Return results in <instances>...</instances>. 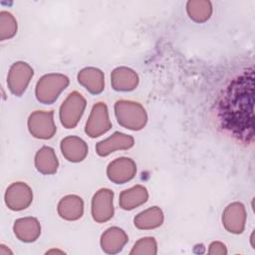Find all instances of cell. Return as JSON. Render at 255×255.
Instances as JSON below:
<instances>
[{"label":"cell","instance_id":"1","mask_svg":"<svg viewBox=\"0 0 255 255\" xmlns=\"http://www.w3.org/2000/svg\"><path fill=\"white\" fill-rule=\"evenodd\" d=\"M254 70L249 68L228 85L218 104L221 128L242 143L254 140Z\"/></svg>","mask_w":255,"mask_h":255},{"label":"cell","instance_id":"2","mask_svg":"<svg viewBox=\"0 0 255 255\" xmlns=\"http://www.w3.org/2000/svg\"><path fill=\"white\" fill-rule=\"evenodd\" d=\"M115 114L118 123L131 130L141 129L147 122V116L142 106L131 101H118L115 105Z\"/></svg>","mask_w":255,"mask_h":255},{"label":"cell","instance_id":"3","mask_svg":"<svg viewBox=\"0 0 255 255\" xmlns=\"http://www.w3.org/2000/svg\"><path fill=\"white\" fill-rule=\"evenodd\" d=\"M68 85V77L62 74L45 75L36 85V98L43 104H52Z\"/></svg>","mask_w":255,"mask_h":255},{"label":"cell","instance_id":"4","mask_svg":"<svg viewBox=\"0 0 255 255\" xmlns=\"http://www.w3.org/2000/svg\"><path fill=\"white\" fill-rule=\"evenodd\" d=\"M86 108L85 98L78 92L69 94L60 107V121L66 128H74Z\"/></svg>","mask_w":255,"mask_h":255},{"label":"cell","instance_id":"5","mask_svg":"<svg viewBox=\"0 0 255 255\" xmlns=\"http://www.w3.org/2000/svg\"><path fill=\"white\" fill-rule=\"evenodd\" d=\"M28 128L31 134L37 138L53 137L57 130L53 111H35L28 119Z\"/></svg>","mask_w":255,"mask_h":255},{"label":"cell","instance_id":"6","mask_svg":"<svg viewBox=\"0 0 255 255\" xmlns=\"http://www.w3.org/2000/svg\"><path fill=\"white\" fill-rule=\"evenodd\" d=\"M112 128L108 108L105 103H97L87 121L85 131L91 137H98L106 133Z\"/></svg>","mask_w":255,"mask_h":255},{"label":"cell","instance_id":"7","mask_svg":"<svg viewBox=\"0 0 255 255\" xmlns=\"http://www.w3.org/2000/svg\"><path fill=\"white\" fill-rule=\"evenodd\" d=\"M33 69L25 62L14 63L9 71L7 84L9 90L16 96H21L33 77Z\"/></svg>","mask_w":255,"mask_h":255},{"label":"cell","instance_id":"8","mask_svg":"<svg viewBox=\"0 0 255 255\" xmlns=\"http://www.w3.org/2000/svg\"><path fill=\"white\" fill-rule=\"evenodd\" d=\"M114 193L111 189H100L92 199V215L95 221L102 223L110 220L114 215Z\"/></svg>","mask_w":255,"mask_h":255},{"label":"cell","instance_id":"9","mask_svg":"<svg viewBox=\"0 0 255 255\" xmlns=\"http://www.w3.org/2000/svg\"><path fill=\"white\" fill-rule=\"evenodd\" d=\"M33 200L31 188L24 182H14L6 190L5 202L12 210L27 208Z\"/></svg>","mask_w":255,"mask_h":255},{"label":"cell","instance_id":"10","mask_svg":"<svg viewBox=\"0 0 255 255\" xmlns=\"http://www.w3.org/2000/svg\"><path fill=\"white\" fill-rule=\"evenodd\" d=\"M136 173L134 161L128 157H120L108 165L107 174L111 181L117 184H123L133 178Z\"/></svg>","mask_w":255,"mask_h":255},{"label":"cell","instance_id":"11","mask_svg":"<svg viewBox=\"0 0 255 255\" xmlns=\"http://www.w3.org/2000/svg\"><path fill=\"white\" fill-rule=\"evenodd\" d=\"M222 222L224 227L231 233H242L245 228L246 212L244 205L240 202H233L229 204L222 215Z\"/></svg>","mask_w":255,"mask_h":255},{"label":"cell","instance_id":"12","mask_svg":"<svg viewBox=\"0 0 255 255\" xmlns=\"http://www.w3.org/2000/svg\"><path fill=\"white\" fill-rule=\"evenodd\" d=\"M133 145V137L123 132L116 131L110 137L98 142L96 151L100 156H107L118 149H128Z\"/></svg>","mask_w":255,"mask_h":255},{"label":"cell","instance_id":"13","mask_svg":"<svg viewBox=\"0 0 255 255\" xmlns=\"http://www.w3.org/2000/svg\"><path fill=\"white\" fill-rule=\"evenodd\" d=\"M61 150L67 160L72 162H79L85 159L88 154V145L80 137L70 135L62 139Z\"/></svg>","mask_w":255,"mask_h":255},{"label":"cell","instance_id":"14","mask_svg":"<svg viewBox=\"0 0 255 255\" xmlns=\"http://www.w3.org/2000/svg\"><path fill=\"white\" fill-rule=\"evenodd\" d=\"M111 83L116 91H132L138 84L137 74L126 67L117 68L111 75Z\"/></svg>","mask_w":255,"mask_h":255},{"label":"cell","instance_id":"15","mask_svg":"<svg viewBox=\"0 0 255 255\" xmlns=\"http://www.w3.org/2000/svg\"><path fill=\"white\" fill-rule=\"evenodd\" d=\"M78 82L92 94L101 93L105 87V77L103 72L93 67L81 70L78 74Z\"/></svg>","mask_w":255,"mask_h":255},{"label":"cell","instance_id":"16","mask_svg":"<svg viewBox=\"0 0 255 255\" xmlns=\"http://www.w3.org/2000/svg\"><path fill=\"white\" fill-rule=\"evenodd\" d=\"M128 240V237L123 229L119 227H111L103 233L101 237V246L107 253H117L123 249Z\"/></svg>","mask_w":255,"mask_h":255},{"label":"cell","instance_id":"17","mask_svg":"<svg viewBox=\"0 0 255 255\" xmlns=\"http://www.w3.org/2000/svg\"><path fill=\"white\" fill-rule=\"evenodd\" d=\"M14 232L19 240L24 242H33L39 237L41 233V226L36 218H20L15 221Z\"/></svg>","mask_w":255,"mask_h":255},{"label":"cell","instance_id":"18","mask_svg":"<svg viewBox=\"0 0 255 255\" xmlns=\"http://www.w3.org/2000/svg\"><path fill=\"white\" fill-rule=\"evenodd\" d=\"M83 212V200L77 195H67L58 204V213L66 220H77L82 217Z\"/></svg>","mask_w":255,"mask_h":255},{"label":"cell","instance_id":"19","mask_svg":"<svg viewBox=\"0 0 255 255\" xmlns=\"http://www.w3.org/2000/svg\"><path fill=\"white\" fill-rule=\"evenodd\" d=\"M148 198L147 190L142 185H135L124 190L120 195L119 203L123 209L131 210L146 202Z\"/></svg>","mask_w":255,"mask_h":255},{"label":"cell","instance_id":"20","mask_svg":"<svg viewBox=\"0 0 255 255\" xmlns=\"http://www.w3.org/2000/svg\"><path fill=\"white\" fill-rule=\"evenodd\" d=\"M59 162L57 155L52 147L43 146L35 156V166L43 174H53L57 171Z\"/></svg>","mask_w":255,"mask_h":255},{"label":"cell","instance_id":"21","mask_svg":"<svg viewBox=\"0 0 255 255\" xmlns=\"http://www.w3.org/2000/svg\"><path fill=\"white\" fill-rule=\"evenodd\" d=\"M163 214L160 208L152 206L147 208L134 217V226L138 229H153L162 224Z\"/></svg>","mask_w":255,"mask_h":255},{"label":"cell","instance_id":"22","mask_svg":"<svg viewBox=\"0 0 255 255\" xmlns=\"http://www.w3.org/2000/svg\"><path fill=\"white\" fill-rule=\"evenodd\" d=\"M186 10L190 19L202 23L209 19L212 13V5L209 1H188Z\"/></svg>","mask_w":255,"mask_h":255},{"label":"cell","instance_id":"23","mask_svg":"<svg viewBox=\"0 0 255 255\" xmlns=\"http://www.w3.org/2000/svg\"><path fill=\"white\" fill-rule=\"evenodd\" d=\"M0 29H1V40L12 38L17 32V22L14 16L6 11L0 13Z\"/></svg>","mask_w":255,"mask_h":255},{"label":"cell","instance_id":"24","mask_svg":"<svg viewBox=\"0 0 255 255\" xmlns=\"http://www.w3.org/2000/svg\"><path fill=\"white\" fill-rule=\"evenodd\" d=\"M156 242L153 237L140 238L133 246L129 254H155Z\"/></svg>","mask_w":255,"mask_h":255},{"label":"cell","instance_id":"25","mask_svg":"<svg viewBox=\"0 0 255 255\" xmlns=\"http://www.w3.org/2000/svg\"><path fill=\"white\" fill-rule=\"evenodd\" d=\"M209 247H210V249H209L210 254H225L226 253L225 245L222 244L221 242H213V243H211V245Z\"/></svg>","mask_w":255,"mask_h":255}]
</instances>
